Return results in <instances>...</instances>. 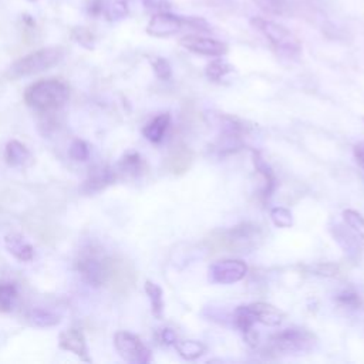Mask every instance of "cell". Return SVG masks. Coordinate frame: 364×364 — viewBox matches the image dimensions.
I'll use <instances>...</instances> for the list:
<instances>
[{
    "label": "cell",
    "instance_id": "3",
    "mask_svg": "<svg viewBox=\"0 0 364 364\" xmlns=\"http://www.w3.org/2000/svg\"><path fill=\"white\" fill-rule=\"evenodd\" d=\"M251 23L272 43V46L278 52L288 56H295L300 53L302 45L299 39L280 23H276L273 21L263 19V18H254Z\"/></svg>",
    "mask_w": 364,
    "mask_h": 364
},
{
    "label": "cell",
    "instance_id": "31",
    "mask_svg": "<svg viewBox=\"0 0 364 364\" xmlns=\"http://www.w3.org/2000/svg\"><path fill=\"white\" fill-rule=\"evenodd\" d=\"M152 67H154V72H155L157 77L161 79V80H168L171 77V74H172L171 66H169V63L165 59H161V57L155 59L152 62Z\"/></svg>",
    "mask_w": 364,
    "mask_h": 364
},
{
    "label": "cell",
    "instance_id": "23",
    "mask_svg": "<svg viewBox=\"0 0 364 364\" xmlns=\"http://www.w3.org/2000/svg\"><path fill=\"white\" fill-rule=\"evenodd\" d=\"M231 72H234V67L222 59H217V60L211 62L205 69L207 77L212 81H220L222 77H225Z\"/></svg>",
    "mask_w": 364,
    "mask_h": 364
},
{
    "label": "cell",
    "instance_id": "27",
    "mask_svg": "<svg viewBox=\"0 0 364 364\" xmlns=\"http://www.w3.org/2000/svg\"><path fill=\"white\" fill-rule=\"evenodd\" d=\"M271 220L278 228H290L293 225L292 212L288 208L276 207L271 210Z\"/></svg>",
    "mask_w": 364,
    "mask_h": 364
},
{
    "label": "cell",
    "instance_id": "15",
    "mask_svg": "<svg viewBox=\"0 0 364 364\" xmlns=\"http://www.w3.org/2000/svg\"><path fill=\"white\" fill-rule=\"evenodd\" d=\"M5 159L11 166H25L30 164L32 154L22 142L11 141L5 148Z\"/></svg>",
    "mask_w": 364,
    "mask_h": 364
},
{
    "label": "cell",
    "instance_id": "35",
    "mask_svg": "<svg viewBox=\"0 0 364 364\" xmlns=\"http://www.w3.org/2000/svg\"><path fill=\"white\" fill-rule=\"evenodd\" d=\"M353 152H354V158H356L357 164L364 169V142L356 144L353 148Z\"/></svg>",
    "mask_w": 364,
    "mask_h": 364
},
{
    "label": "cell",
    "instance_id": "30",
    "mask_svg": "<svg viewBox=\"0 0 364 364\" xmlns=\"http://www.w3.org/2000/svg\"><path fill=\"white\" fill-rule=\"evenodd\" d=\"M69 155L73 161L83 162V161L89 159L90 148L83 140H76V141H73V144L69 148Z\"/></svg>",
    "mask_w": 364,
    "mask_h": 364
},
{
    "label": "cell",
    "instance_id": "19",
    "mask_svg": "<svg viewBox=\"0 0 364 364\" xmlns=\"http://www.w3.org/2000/svg\"><path fill=\"white\" fill-rule=\"evenodd\" d=\"M145 293L151 302V310H152V314L158 319L162 317V312H164V299H162V289L151 282V280H147L145 282Z\"/></svg>",
    "mask_w": 364,
    "mask_h": 364
},
{
    "label": "cell",
    "instance_id": "4",
    "mask_svg": "<svg viewBox=\"0 0 364 364\" xmlns=\"http://www.w3.org/2000/svg\"><path fill=\"white\" fill-rule=\"evenodd\" d=\"M316 343L314 334H312L306 329H286L279 331L271 337V347L275 351H280L285 354L295 353H306L313 348Z\"/></svg>",
    "mask_w": 364,
    "mask_h": 364
},
{
    "label": "cell",
    "instance_id": "14",
    "mask_svg": "<svg viewBox=\"0 0 364 364\" xmlns=\"http://www.w3.org/2000/svg\"><path fill=\"white\" fill-rule=\"evenodd\" d=\"M5 245H6V249L21 262H29L35 256L33 246L22 235H18V234L8 235L5 238Z\"/></svg>",
    "mask_w": 364,
    "mask_h": 364
},
{
    "label": "cell",
    "instance_id": "36",
    "mask_svg": "<svg viewBox=\"0 0 364 364\" xmlns=\"http://www.w3.org/2000/svg\"><path fill=\"white\" fill-rule=\"evenodd\" d=\"M161 340H162L165 344H175V341H176L178 339H176V334H175L171 329H164L162 333H161Z\"/></svg>",
    "mask_w": 364,
    "mask_h": 364
},
{
    "label": "cell",
    "instance_id": "29",
    "mask_svg": "<svg viewBox=\"0 0 364 364\" xmlns=\"http://www.w3.org/2000/svg\"><path fill=\"white\" fill-rule=\"evenodd\" d=\"M104 11L108 21H120L128 15V8L123 0H114V2H110Z\"/></svg>",
    "mask_w": 364,
    "mask_h": 364
},
{
    "label": "cell",
    "instance_id": "28",
    "mask_svg": "<svg viewBox=\"0 0 364 364\" xmlns=\"http://www.w3.org/2000/svg\"><path fill=\"white\" fill-rule=\"evenodd\" d=\"M120 168L123 172L125 174H130V175H138L142 169V159L138 154L135 152H131V154H127L121 164H120Z\"/></svg>",
    "mask_w": 364,
    "mask_h": 364
},
{
    "label": "cell",
    "instance_id": "7",
    "mask_svg": "<svg viewBox=\"0 0 364 364\" xmlns=\"http://www.w3.org/2000/svg\"><path fill=\"white\" fill-rule=\"evenodd\" d=\"M188 25V18H181L166 12L154 13L151 18L147 33L154 38H169L176 35L182 28Z\"/></svg>",
    "mask_w": 364,
    "mask_h": 364
},
{
    "label": "cell",
    "instance_id": "2",
    "mask_svg": "<svg viewBox=\"0 0 364 364\" xmlns=\"http://www.w3.org/2000/svg\"><path fill=\"white\" fill-rule=\"evenodd\" d=\"M63 57H64V50L60 47L40 49L15 62L9 69V74L13 79L39 74L59 64L63 60Z\"/></svg>",
    "mask_w": 364,
    "mask_h": 364
},
{
    "label": "cell",
    "instance_id": "18",
    "mask_svg": "<svg viewBox=\"0 0 364 364\" xmlns=\"http://www.w3.org/2000/svg\"><path fill=\"white\" fill-rule=\"evenodd\" d=\"M333 237L344 252H347V254H357L358 252V249H360L358 239L360 238L350 228L346 229L341 225H337L333 229Z\"/></svg>",
    "mask_w": 364,
    "mask_h": 364
},
{
    "label": "cell",
    "instance_id": "24",
    "mask_svg": "<svg viewBox=\"0 0 364 364\" xmlns=\"http://www.w3.org/2000/svg\"><path fill=\"white\" fill-rule=\"evenodd\" d=\"M343 220L346 225L361 239L364 241V217L354 211V210H346L343 212Z\"/></svg>",
    "mask_w": 364,
    "mask_h": 364
},
{
    "label": "cell",
    "instance_id": "16",
    "mask_svg": "<svg viewBox=\"0 0 364 364\" xmlns=\"http://www.w3.org/2000/svg\"><path fill=\"white\" fill-rule=\"evenodd\" d=\"M169 123H171L169 114H159L144 127L142 134L148 141L158 144L162 141V138L169 127Z\"/></svg>",
    "mask_w": 364,
    "mask_h": 364
},
{
    "label": "cell",
    "instance_id": "12",
    "mask_svg": "<svg viewBox=\"0 0 364 364\" xmlns=\"http://www.w3.org/2000/svg\"><path fill=\"white\" fill-rule=\"evenodd\" d=\"M251 313L254 314L255 320L263 326L268 327H278L283 323L285 320V314L282 310H279L278 307L269 305V303H263V302H258V303H251L248 305Z\"/></svg>",
    "mask_w": 364,
    "mask_h": 364
},
{
    "label": "cell",
    "instance_id": "1",
    "mask_svg": "<svg viewBox=\"0 0 364 364\" xmlns=\"http://www.w3.org/2000/svg\"><path fill=\"white\" fill-rule=\"evenodd\" d=\"M70 90L66 83L49 79L32 84L25 93V101L29 107L40 113L57 111L66 106Z\"/></svg>",
    "mask_w": 364,
    "mask_h": 364
},
{
    "label": "cell",
    "instance_id": "10",
    "mask_svg": "<svg viewBox=\"0 0 364 364\" xmlns=\"http://www.w3.org/2000/svg\"><path fill=\"white\" fill-rule=\"evenodd\" d=\"M115 179V174L111 168L108 166H96L90 169L87 179L84 181V184L81 187V191L84 194H97L103 190H106L110 184H113Z\"/></svg>",
    "mask_w": 364,
    "mask_h": 364
},
{
    "label": "cell",
    "instance_id": "13",
    "mask_svg": "<svg viewBox=\"0 0 364 364\" xmlns=\"http://www.w3.org/2000/svg\"><path fill=\"white\" fill-rule=\"evenodd\" d=\"M191 162H193L191 151L187 147H184V145H178L168 155L165 166L172 174L181 175V174H184V172L188 171V168L191 166Z\"/></svg>",
    "mask_w": 364,
    "mask_h": 364
},
{
    "label": "cell",
    "instance_id": "9",
    "mask_svg": "<svg viewBox=\"0 0 364 364\" xmlns=\"http://www.w3.org/2000/svg\"><path fill=\"white\" fill-rule=\"evenodd\" d=\"M106 259L107 258H100L94 252L84 254L79 259V272L91 286L106 285Z\"/></svg>",
    "mask_w": 364,
    "mask_h": 364
},
{
    "label": "cell",
    "instance_id": "26",
    "mask_svg": "<svg viewBox=\"0 0 364 364\" xmlns=\"http://www.w3.org/2000/svg\"><path fill=\"white\" fill-rule=\"evenodd\" d=\"M16 288L12 283L0 282V312H9L13 306V300L16 299Z\"/></svg>",
    "mask_w": 364,
    "mask_h": 364
},
{
    "label": "cell",
    "instance_id": "22",
    "mask_svg": "<svg viewBox=\"0 0 364 364\" xmlns=\"http://www.w3.org/2000/svg\"><path fill=\"white\" fill-rule=\"evenodd\" d=\"M254 4L262 12L272 16H283L289 9L286 0H254Z\"/></svg>",
    "mask_w": 364,
    "mask_h": 364
},
{
    "label": "cell",
    "instance_id": "8",
    "mask_svg": "<svg viewBox=\"0 0 364 364\" xmlns=\"http://www.w3.org/2000/svg\"><path fill=\"white\" fill-rule=\"evenodd\" d=\"M179 45L191 53L210 56V57H221L228 52V47L225 43L217 39L204 38L198 35H188L186 38H182L179 40Z\"/></svg>",
    "mask_w": 364,
    "mask_h": 364
},
{
    "label": "cell",
    "instance_id": "25",
    "mask_svg": "<svg viewBox=\"0 0 364 364\" xmlns=\"http://www.w3.org/2000/svg\"><path fill=\"white\" fill-rule=\"evenodd\" d=\"M235 323L238 329L245 334L254 329V324L256 323V320L248 306H239L235 312Z\"/></svg>",
    "mask_w": 364,
    "mask_h": 364
},
{
    "label": "cell",
    "instance_id": "5",
    "mask_svg": "<svg viewBox=\"0 0 364 364\" xmlns=\"http://www.w3.org/2000/svg\"><path fill=\"white\" fill-rule=\"evenodd\" d=\"M114 346L117 353L128 363L147 364L151 361L149 348L132 333L118 331L114 336Z\"/></svg>",
    "mask_w": 364,
    "mask_h": 364
},
{
    "label": "cell",
    "instance_id": "17",
    "mask_svg": "<svg viewBox=\"0 0 364 364\" xmlns=\"http://www.w3.org/2000/svg\"><path fill=\"white\" fill-rule=\"evenodd\" d=\"M174 347L182 358H186L188 361L198 360L207 351L205 344L201 341H197V340H176Z\"/></svg>",
    "mask_w": 364,
    "mask_h": 364
},
{
    "label": "cell",
    "instance_id": "20",
    "mask_svg": "<svg viewBox=\"0 0 364 364\" xmlns=\"http://www.w3.org/2000/svg\"><path fill=\"white\" fill-rule=\"evenodd\" d=\"M29 320L38 327H53L60 323V316L45 309H33L29 313Z\"/></svg>",
    "mask_w": 364,
    "mask_h": 364
},
{
    "label": "cell",
    "instance_id": "32",
    "mask_svg": "<svg viewBox=\"0 0 364 364\" xmlns=\"http://www.w3.org/2000/svg\"><path fill=\"white\" fill-rule=\"evenodd\" d=\"M312 271L320 276H337L339 275V266L333 265V263H326V265L319 263V265L312 266Z\"/></svg>",
    "mask_w": 364,
    "mask_h": 364
},
{
    "label": "cell",
    "instance_id": "33",
    "mask_svg": "<svg viewBox=\"0 0 364 364\" xmlns=\"http://www.w3.org/2000/svg\"><path fill=\"white\" fill-rule=\"evenodd\" d=\"M337 300L343 305H347V306H357L360 303V297L356 292L353 290H344L341 292L339 296H337Z\"/></svg>",
    "mask_w": 364,
    "mask_h": 364
},
{
    "label": "cell",
    "instance_id": "6",
    "mask_svg": "<svg viewBox=\"0 0 364 364\" xmlns=\"http://www.w3.org/2000/svg\"><path fill=\"white\" fill-rule=\"evenodd\" d=\"M248 273V266L241 259L218 261L210 268V278L214 283L232 285L242 280Z\"/></svg>",
    "mask_w": 364,
    "mask_h": 364
},
{
    "label": "cell",
    "instance_id": "11",
    "mask_svg": "<svg viewBox=\"0 0 364 364\" xmlns=\"http://www.w3.org/2000/svg\"><path fill=\"white\" fill-rule=\"evenodd\" d=\"M59 344L63 350L70 351L73 354H76L77 357H80L84 361H91L89 357V347H87V341L84 339V334L77 330V329H70L66 330L60 334L59 339Z\"/></svg>",
    "mask_w": 364,
    "mask_h": 364
},
{
    "label": "cell",
    "instance_id": "21",
    "mask_svg": "<svg viewBox=\"0 0 364 364\" xmlns=\"http://www.w3.org/2000/svg\"><path fill=\"white\" fill-rule=\"evenodd\" d=\"M254 162H255V166L258 169V172L263 176V181H265V187H263V195L265 197H269L275 188V176H273V172L272 169L269 168V165L259 157V154H254Z\"/></svg>",
    "mask_w": 364,
    "mask_h": 364
},
{
    "label": "cell",
    "instance_id": "34",
    "mask_svg": "<svg viewBox=\"0 0 364 364\" xmlns=\"http://www.w3.org/2000/svg\"><path fill=\"white\" fill-rule=\"evenodd\" d=\"M79 36H76L77 42L81 43L86 47H93V35L90 32H87L86 29H77Z\"/></svg>",
    "mask_w": 364,
    "mask_h": 364
}]
</instances>
